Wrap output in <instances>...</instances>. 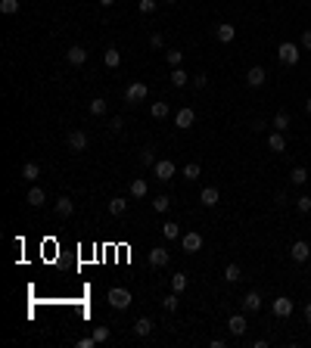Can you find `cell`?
<instances>
[{
  "label": "cell",
  "instance_id": "7c38bea8",
  "mask_svg": "<svg viewBox=\"0 0 311 348\" xmlns=\"http://www.w3.org/2000/svg\"><path fill=\"white\" fill-rule=\"evenodd\" d=\"M168 258H171V255H168V249H165V246L150 249V264H153V267H165V264H168Z\"/></svg>",
  "mask_w": 311,
  "mask_h": 348
},
{
  "label": "cell",
  "instance_id": "f35d334b",
  "mask_svg": "<svg viewBox=\"0 0 311 348\" xmlns=\"http://www.w3.org/2000/svg\"><path fill=\"white\" fill-rule=\"evenodd\" d=\"M109 336H112V333H109V326H94V339L97 342H106Z\"/></svg>",
  "mask_w": 311,
  "mask_h": 348
},
{
  "label": "cell",
  "instance_id": "b9f144b4",
  "mask_svg": "<svg viewBox=\"0 0 311 348\" xmlns=\"http://www.w3.org/2000/svg\"><path fill=\"white\" fill-rule=\"evenodd\" d=\"M150 47H156V50H159V47H165V38H162L159 31H156V34H150Z\"/></svg>",
  "mask_w": 311,
  "mask_h": 348
},
{
  "label": "cell",
  "instance_id": "5b68a950",
  "mask_svg": "<svg viewBox=\"0 0 311 348\" xmlns=\"http://www.w3.org/2000/svg\"><path fill=\"white\" fill-rule=\"evenodd\" d=\"M66 146H69L72 153H84V150H87V134H84V131H69Z\"/></svg>",
  "mask_w": 311,
  "mask_h": 348
},
{
  "label": "cell",
  "instance_id": "f546056e",
  "mask_svg": "<svg viewBox=\"0 0 311 348\" xmlns=\"http://www.w3.org/2000/svg\"><path fill=\"white\" fill-rule=\"evenodd\" d=\"M171 289L174 292H184L187 289V273H171Z\"/></svg>",
  "mask_w": 311,
  "mask_h": 348
},
{
  "label": "cell",
  "instance_id": "ffe728a7",
  "mask_svg": "<svg viewBox=\"0 0 311 348\" xmlns=\"http://www.w3.org/2000/svg\"><path fill=\"white\" fill-rule=\"evenodd\" d=\"M72 212H75V202H72L69 196H63V199H56V215L59 218H69Z\"/></svg>",
  "mask_w": 311,
  "mask_h": 348
},
{
  "label": "cell",
  "instance_id": "d590c367",
  "mask_svg": "<svg viewBox=\"0 0 311 348\" xmlns=\"http://www.w3.org/2000/svg\"><path fill=\"white\" fill-rule=\"evenodd\" d=\"M168 205H171L168 196H156V199H153V208H156V212H168Z\"/></svg>",
  "mask_w": 311,
  "mask_h": 348
},
{
  "label": "cell",
  "instance_id": "83f0119b",
  "mask_svg": "<svg viewBox=\"0 0 311 348\" xmlns=\"http://www.w3.org/2000/svg\"><path fill=\"white\" fill-rule=\"evenodd\" d=\"M0 13H4V16H16V13H19V0H0Z\"/></svg>",
  "mask_w": 311,
  "mask_h": 348
},
{
  "label": "cell",
  "instance_id": "7bdbcfd3",
  "mask_svg": "<svg viewBox=\"0 0 311 348\" xmlns=\"http://www.w3.org/2000/svg\"><path fill=\"white\" fill-rule=\"evenodd\" d=\"M302 47H305V50H311V28H308V31H302Z\"/></svg>",
  "mask_w": 311,
  "mask_h": 348
},
{
  "label": "cell",
  "instance_id": "8fae6325",
  "mask_svg": "<svg viewBox=\"0 0 311 348\" xmlns=\"http://www.w3.org/2000/svg\"><path fill=\"white\" fill-rule=\"evenodd\" d=\"M265 78H268V72H265L262 65H252V68L246 72V84H249V87H262Z\"/></svg>",
  "mask_w": 311,
  "mask_h": 348
},
{
  "label": "cell",
  "instance_id": "ee69618b",
  "mask_svg": "<svg viewBox=\"0 0 311 348\" xmlns=\"http://www.w3.org/2000/svg\"><path fill=\"white\" fill-rule=\"evenodd\" d=\"M206 81H209L206 75H193V87H206Z\"/></svg>",
  "mask_w": 311,
  "mask_h": 348
},
{
  "label": "cell",
  "instance_id": "d6986e66",
  "mask_svg": "<svg viewBox=\"0 0 311 348\" xmlns=\"http://www.w3.org/2000/svg\"><path fill=\"white\" fill-rule=\"evenodd\" d=\"M103 62H106V68H118V65H121V53H118L115 47H109V50L103 53Z\"/></svg>",
  "mask_w": 311,
  "mask_h": 348
},
{
  "label": "cell",
  "instance_id": "277c9868",
  "mask_svg": "<svg viewBox=\"0 0 311 348\" xmlns=\"http://www.w3.org/2000/svg\"><path fill=\"white\" fill-rule=\"evenodd\" d=\"M109 305H112V308H118V311H125L128 305H131V292H128V289H109Z\"/></svg>",
  "mask_w": 311,
  "mask_h": 348
},
{
  "label": "cell",
  "instance_id": "2e32d148",
  "mask_svg": "<svg viewBox=\"0 0 311 348\" xmlns=\"http://www.w3.org/2000/svg\"><path fill=\"white\" fill-rule=\"evenodd\" d=\"M268 150H271V153H283V150H286V137H283L280 131L268 134Z\"/></svg>",
  "mask_w": 311,
  "mask_h": 348
},
{
  "label": "cell",
  "instance_id": "cb8c5ba5",
  "mask_svg": "<svg viewBox=\"0 0 311 348\" xmlns=\"http://www.w3.org/2000/svg\"><path fill=\"white\" fill-rule=\"evenodd\" d=\"M150 333H153V320L150 317H140L134 323V336H150Z\"/></svg>",
  "mask_w": 311,
  "mask_h": 348
},
{
  "label": "cell",
  "instance_id": "9a60e30c",
  "mask_svg": "<svg viewBox=\"0 0 311 348\" xmlns=\"http://www.w3.org/2000/svg\"><path fill=\"white\" fill-rule=\"evenodd\" d=\"M218 199H221V196H218V187H206L203 193H199V202H203L206 208H215Z\"/></svg>",
  "mask_w": 311,
  "mask_h": 348
},
{
  "label": "cell",
  "instance_id": "603a6c76",
  "mask_svg": "<svg viewBox=\"0 0 311 348\" xmlns=\"http://www.w3.org/2000/svg\"><path fill=\"white\" fill-rule=\"evenodd\" d=\"M146 193H150V184H146L143 177L131 180V196H134V199H140V196H146Z\"/></svg>",
  "mask_w": 311,
  "mask_h": 348
},
{
  "label": "cell",
  "instance_id": "8992f818",
  "mask_svg": "<svg viewBox=\"0 0 311 348\" xmlns=\"http://www.w3.org/2000/svg\"><path fill=\"white\" fill-rule=\"evenodd\" d=\"M153 171H156V177H159V180H171V177L177 174V168H174V162H171V159L156 162V165H153Z\"/></svg>",
  "mask_w": 311,
  "mask_h": 348
},
{
  "label": "cell",
  "instance_id": "4fadbf2b",
  "mask_svg": "<svg viewBox=\"0 0 311 348\" xmlns=\"http://www.w3.org/2000/svg\"><path fill=\"white\" fill-rule=\"evenodd\" d=\"M66 59H69V65H84L87 62V50L84 47H69L66 50Z\"/></svg>",
  "mask_w": 311,
  "mask_h": 348
},
{
  "label": "cell",
  "instance_id": "d6a6232c",
  "mask_svg": "<svg viewBox=\"0 0 311 348\" xmlns=\"http://www.w3.org/2000/svg\"><path fill=\"white\" fill-rule=\"evenodd\" d=\"M165 59H168L171 68H177L180 62H184V53H180V50H168V53H165Z\"/></svg>",
  "mask_w": 311,
  "mask_h": 348
},
{
  "label": "cell",
  "instance_id": "484cf974",
  "mask_svg": "<svg viewBox=\"0 0 311 348\" xmlns=\"http://www.w3.org/2000/svg\"><path fill=\"white\" fill-rule=\"evenodd\" d=\"M243 277V270H240V264H227L224 267V280L227 283H236V280H240Z\"/></svg>",
  "mask_w": 311,
  "mask_h": 348
},
{
  "label": "cell",
  "instance_id": "bcb514c9",
  "mask_svg": "<svg viewBox=\"0 0 311 348\" xmlns=\"http://www.w3.org/2000/svg\"><path fill=\"white\" fill-rule=\"evenodd\" d=\"M94 342H97L94 336H90V339H81V342H78V348H90V345H94Z\"/></svg>",
  "mask_w": 311,
  "mask_h": 348
},
{
  "label": "cell",
  "instance_id": "6da1fadb",
  "mask_svg": "<svg viewBox=\"0 0 311 348\" xmlns=\"http://www.w3.org/2000/svg\"><path fill=\"white\" fill-rule=\"evenodd\" d=\"M299 56H302V50L292 44V41H283L280 47H277V59L283 62V65H296L299 62Z\"/></svg>",
  "mask_w": 311,
  "mask_h": 348
},
{
  "label": "cell",
  "instance_id": "ac0fdd59",
  "mask_svg": "<svg viewBox=\"0 0 311 348\" xmlns=\"http://www.w3.org/2000/svg\"><path fill=\"white\" fill-rule=\"evenodd\" d=\"M262 308V296H259V292H246V296H243V311H259Z\"/></svg>",
  "mask_w": 311,
  "mask_h": 348
},
{
  "label": "cell",
  "instance_id": "ab89813d",
  "mask_svg": "<svg viewBox=\"0 0 311 348\" xmlns=\"http://www.w3.org/2000/svg\"><path fill=\"white\" fill-rule=\"evenodd\" d=\"M162 308H165L168 314H171V311L177 308V292H174V296H165V299H162Z\"/></svg>",
  "mask_w": 311,
  "mask_h": 348
},
{
  "label": "cell",
  "instance_id": "f1b7e54d",
  "mask_svg": "<svg viewBox=\"0 0 311 348\" xmlns=\"http://www.w3.org/2000/svg\"><path fill=\"white\" fill-rule=\"evenodd\" d=\"M180 174H184L187 180H199V174H203V168H199L196 162H190V165H184V171H180Z\"/></svg>",
  "mask_w": 311,
  "mask_h": 348
},
{
  "label": "cell",
  "instance_id": "e575fe53",
  "mask_svg": "<svg viewBox=\"0 0 311 348\" xmlns=\"http://www.w3.org/2000/svg\"><path fill=\"white\" fill-rule=\"evenodd\" d=\"M90 115H106V100H90Z\"/></svg>",
  "mask_w": 311,
  "mask_h": 348
},
{
  "label": "cell",
  "instance_id": "4316f807",
  "mask_svg": "<svg viewBox=\"0 0 311 348\" xmlns=\"http://www.w3.org/2000/svg\"><path fill=\"white\" fill-rule=\"evenodd\" d=\"M125 208H128V199H121V196L109 199V212H112V215H125Z\"/></svg>",
  "mask_w": 311,
  "mask_h": 348
},
{
  "label": "cell",
  "instance_id": "44dd1931",
  "mask_svg": "<svg viewBox=\"0 0 311 348\" xmlns=\"http://www.w3.org/2000/svg\"><path fill=\"white\" fill-rule=\"evenodd\" d=\"M22 177H25V180H38V177H41V165H38V162H25V165H22Z\"/></svg>",
  "mask_w": 311,
  "mask_h": 348
},
{
  "label": "cell",
  "instance_id": "4dcf8cb0",
  "mask_svg": "<svg viewBox=\"0 0 311 348\" xmlns=\"http://www.w3.org/2000/svg\"><path fill=\"white\" fill-rule=\"evenodd\" d=\"M162 236H165V240H177V236H180V227L177 224H162Z\"/></svg>",
  "mask_w": 311,
  "mask_h": 348
},
{
  "label": "cell",
  "instance_id": "30bf717a",
  "mask_svg": "<svg viewBox=\"0 0 311 348\" xmlns=\"http://www.w3.org/2000/svg\"><path fill=\"white\" fill-rule=\"evenodd\" d=\"M271 311H274L277 317H289V314H292V299L277 296V299H274V305H271Z\"/></svg>",
  "mask_w": 311,
  "mask_h": 348
},
{
  "label": "cell",
  "instance_id": "ba28073f",
  "mask_svg": "<svg viewBox=\"0 0 311 348\" xmlns=\"http://www.w3.org/2000/svg\"><path fill=\"white\" fill-rule=\"evenodd\" d=\"M193 121H196V112H193L190 106L177 109V115H174V124L180 127V131H187V127H193Z\"/></svg>",
  "mask_w": 311,
  "mask_h": 348
},
{
  "label": "cell",
  "instance_id": "d4e9b609",
  "mask_svg": "<svg viewBox=\"0 0 311 348\" xmlns=\"http://www.w3.org/2000/svg\"><path fill=\"white\" fill-rule=\"evenodd\" d=\"M187 81H190V78H187V72L180 68V65H177V68H171V84H174V87H184Z\"/></svg>",
  "mask_w": 311,
  "mask_h": 348
},
{
  "label": "cell",
  "instance_id": "7402d4cb",
  "mask_svg": "<svg viewBox=\"0 0 311 348\" xmlns=\"http://www.w3.org/2000/svg\"><path fill=\"white\" fill-rule=\"evenodd\" d=\"M25 199H28V205H34V208H41V205H44V199H47V196H44V190H41V187H31Z\"/></svg>",
  "mask_w": 311,
  "mask_h": 348
},
{
  "label": "cell",
  "instance_id": "60d3db41",
  "mask_svg": "<svg viewBox=\"0 0 311 348\" xmlns=\"http://www.w3.org/2000/svg\"><path fill=\"white\" fill-rule=\"evenodd\" d=\"M137 10H140L143 16H146V13H153V10H156V0H140V4H137Z\"/></svg>",
  "mask_w": 311,
  "mask_h": 348
},
{
  "label": "cell",
  "instance_id": "5bb4252c",
  "mask_svg": "<svg viewBox=\"0 0 311 348\" xmlns=\"http://www.w3.org/2000/svg\"><path fill=\"white\" fill-rule=\"evenodd\" d=\"M215 34H218V41H221V44H230V41L236 38V28H233L230 22H221V25L215 28Z\"/></svg>",
  "mask_w": 311,
  "mask_h": 348
},
{
  "label": "cell",
  "instance_id": "c3c4849f",
  "mask_svg": "<svg viewBox=\"0 0 311 348\" xmlns=\"http://www.w3.org/2000/svg\"><path fill=\"white\" fill-rule=\"evenodd\" d=\"M115 4V0H100V7H112Z\"/></svg>",
  "mask_w": 311,
  "mask_h": 348
},
{
  "label": "cell",
  "instance_id": "52a82bcc",
  "mask_svg": "<svg viewBox=\"0 0 311 348\" xmlns=\"http://www.w3.org/2000/svg\"><path fill=\"white\" fill-rule=\"evenodd\" d=\"M289 255H292V261H296V264H302V261L311 258V246H308L305 240H296V243H292V249H289Z\"/></svg>",
  "mask_w": 311,
  "mask_h": 348
},
{
  "label": "cell",
  "instance_id": "681fc988",
  "mask_svg": "<svg viewBox=\"0 0 311 348\" xmlns=\"http://www.w3.org/2000/svg\"><path fill=\"white\" fill-rule=\"evenodd\" d=\"M305 112H308V115H311V100H305Z\"/></svg>",
  "mask_w": 311,
  "mask_h": 348
},
{
  "label": "cell",
  "instance_id": "9c48e42d",
  "mask_svg": "<svg viewBox=\"0 0 311 348\" xmlns=\"http://www.w3.org/2000/svg\"><path fill=\"white\" fill-rule=\"evenodd\" d=\"M227 329H230V336H246V329H249V320L243 314H233L227 320Z\"/></svg>",
  "mask_w": 311,
  "mask_h": 348
},
{
  "label": "cell",
  "instance_id": "8d00e7d4",
  "mask_svg": "<svg viewBox=\"0 0 311 348\" xmlns=\"http://www.w3.org/2000/svg\"><path fill=\"white\" fill-rule=\"evenodd\" d=\"M296 208H299L302 215H308V212H311V196H296Z\"/></svg>",
  "mask_w": 311,
  "mask_h": 348
},
{
  "label": "cell",
  "instance_id": "7dc6e473",
  "mask_svg": "<svg viewBox=\"0 0 311 348\" xmlns=\"http://www.w3.org/2000/svg\"><path fill=\"white\" fill-rule=\"evenodd\" d=\"M305 323H311V302L305 305Z\"/></svg>",
  "mask_w": 311,
  "mask_h": 348
},
{
  "label": "cell",
  "instance_id": "f907efd6",
  "mask_svg": "<svg viewBox=\"0 0 311 348\" xmlns=\"http://www.w3.org/2000/svg\"><path fill=\"white\" fill-rule=\"evenodd\" d=\"M165 4H174V0H165Z\"/></svg>",
  "mask_w": 311,
  "mask_h": 348
},
{
  "label": "cell",
  "instance_id": "836d02e7",
  "mask_svg": "<svg viewBox=\"0 0 311 348\" xmlns=\"http://www.w3.org/2000/svg\"><path fill=\"white\" fill-rule=\"evenodd\" d=\"M289 180L299 187V184H305V180H308V171H305V168H292V171H289Z\"/></svg>",
  "mask_w": 311,
  "mask_h": 348
},
{
  "label": "cell",
  "instance_id": "7a4b0ae2",
  "mask_svg": "<svg viewBox=\"0 0 311 348\" xmlns=\"http://www.w3.org/2000/svg\"><path fill=\"white\" fill-rule=\"evenodd\" d=\"M180 249H184L187 255H196L199 249H203V233H196V230L184 233V236H180Z\"/></svg>",
  "mask_w": 311,
  "mask_h": 348
},
{
  "label": "cell",
  "instance_id": "74e56055",
  "mask_svg": "<svg viewBox=\"0 0 311 348\" xmlns=\"http://www.w3.org/2000/svg\"><path fill=\"white\" fill-rule=\"evenodd\" d=\"M140 165H143V168H153V165H156L153 150H143V153H140Z\"/></svg>",
  "mask_w": 311,
  "mask_h": 348
},
{
  "label": "cell",
  "instance_id": "3957f363",
  "mask_svg": "<svg viewBox=\"0 0 311 348\" xmlns=\"http://www.w3.org/2000/svg\"><path fill=\"white\" fill-rule=\"evenodd\" d=\"M146 94H150V87H146L143 81H134V84H128L125 100H128V103H140V100H146Z\"/></svg>",
  "mask_w": 311,
  "mask_h": 348
},
{
  "label": "cell",
  "instance_id": "1f68e13d",
  "mask_svg": "<svg viewBox=\"0 0 311 348\" xmlns=\"http://www.w3.org/2000/svg\"><path fill=\"white\" fill-rule=\"evenodd\" d=\"M150 112H153V118H168V103H153V109H150Z\"/></svg>",
  "mask_w": 311,
  "mask_h": 348
},
{
  "label": "cell",
  "instance_id": "f6af8a7d",
  "mask_svg": "<svg viewBox=\"0 0 311 348\" xmlns=\"http://www.w3.org/2000/svg\"><path fill=\"white\" fill-rule=\"evenodd\" d=\"M121 124H125L121 118H112V121H109V127H112V131H121Z\"/></svg>",
  "mask_w": 311,
  "mask_h": 348
},
{
  "label": "cell",
  "instance_id": "e0dca14e",
  "mask_svg": "<svg viewBox=\"0 0 311 348\" xmlns=\"http://www.w3.org/2000/svg\"><path fill=\"white\" fill-rule=\"evenodd\" d=\"M274 131H280V134H286L289 131V127H292V118H289V112H277V115H274Z\"/></svg>",
  "mask_w": 311,
  "mask_h": 348
}]
</instances>
